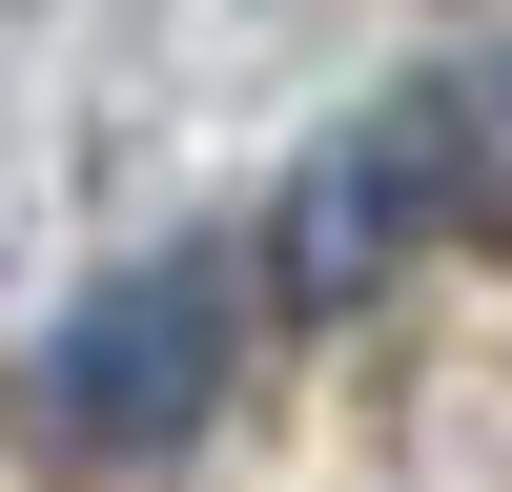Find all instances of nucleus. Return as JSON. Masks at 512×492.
<instances>
[{
	"label": "nucleus",
	"instance_id": "2",
	"mask_svg": "<svg viewBox=\"0 0 512 492\" xmlns=\"http://www.w3.org/2000/svg\"><path fill=\"white\" fill-rule=\"evenodd\" d=\"M451 82H410V103H369L349 144H308V185L267 205V287L287 308H369V287L431 246V205H451Z\"/></svg>",
	"mask_w": 512,
	"mask_h": 492
},
{
	"label": "nucleus",
	"instance_id": "1",
	"mask_svg": "<svg viewBox=\"0 0 512 492\" xmlns=\"http://www.w3.org/2000/svg\"><path fill=\"white\" fill-rule=\"evenodd\" d=\"M205 390H226V267H205V246L123 267L103 308H62V349H41V431H62L82 472L185 451V410H205Z\"/></svg>",
	"mask_w": 512,
	"mask_h": 492
}]
</instances>
